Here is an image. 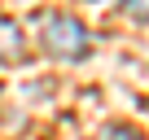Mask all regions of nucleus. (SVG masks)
Here are the masks:
<instances>
[{"instance_id":"7ed1b4c3","label":"nucleus","mask_w":149,"mask_h":140,"mask_svg":"<svg viewBox=\"0 0 149 140\" xmlns=\"http://www.w3.org/2000/svg\"><path fill=\"white\" fill-rule=\"evenodd\" d=\"M97 140H145V131L132 127V123H105L97 131Z\"/></svg>"},{"instance_id":"f03ea898","label":"nucleus","mask_w":149,"mask_h":140,"mask_svg":"<svg viewBox=\"0 0 149 140\" xmlns=\"http://www.w3.org/2000/svg\"><path fill=\"white\" fill-rule=\"evenodd\" d=\"M22 57H26L22 26H18L13 18H5V13H0V66H13V61H22Z\"/></svg>"},{"instance_id":"f257e3e1","label":"nucleus","mask_w":149,"mask_h":140,"mask_svg":"<svg viewBox=\"0 0 149 140\" xmlns=\"http://www.w3.org/2000/svg\"><path fill=\"white\" fill-rule=\"evenodd\" d=\"M40 48L57 61H84L92 53V35L74 13H44L40 18Z\"/></svg>"},{"instance_id":"20e7f679","label":"nucleus","mask_w":149,"mask_h":140,"mask_svg":"<svg viewBox=\"0 0 149 140\" xmlns=\"http://www.w3.org/2000/svg\"><path fill=\"white\" fill-rule=\"evenodd\" d=\"M123 5H127V13L136 22H149V0H123Z\"/></svg>"}]
</instances>
